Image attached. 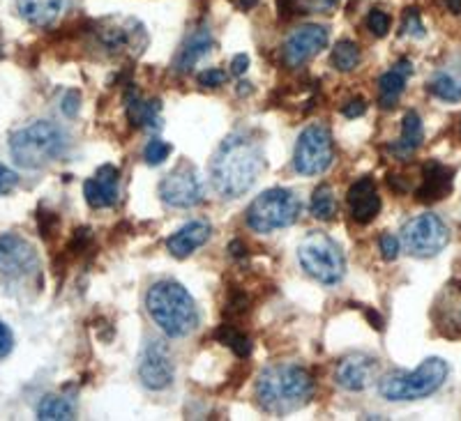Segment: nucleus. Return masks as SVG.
I'll list each match as a JSON object with an SVG mask.
<instances>
[{"instance_id": "obj_1", "label": "nucleus", "mask_w": 461, "mask_h": 421, "mask_svg": "<svg viewBox=\"0 0 461 421\" xmlns=\"http://www.w3.org/2000/svg\"><path fill=\"white\" fill-rule=\"evenodd\" d=\"M266 168L263 150L247 134H230L217 148L210 164V183L221 198H240L257 184Z\"/></svg>"}, {"instance_id": "obj_2", "label": "nucleus", "mask_w": 461, "mask_h": 421, "mask_svg": "<svg viewBox=\"0 0 461 421\" xmlns=\"http://www.w3.org/2000/svg\"><path fill=\"white\" fill-rule=\"evenodd\" d=\"M314 396V378L295 364L267 366L257 380V399L270 415H291Z\"/></svg>"}, {"instance_id": "obj_3", "label": "nucleus", "mask_w": 461, "mask_h": 421, "mask_svg": "<svg viewBox=\"0 0 461 421\" xmlns=\"http://www.w3.org/2000/svg\"><path fill=\"white\" fill-rule=\"evenodd\" d=\"M146 309L152 323L171 338L189 336L199 327L201 316L194 297L178 281L164 279L152 283L146 292Z\"/></svg>"}, {"instance_id": "obj_4", "label": "nucleus", "mask_w": 461, "mask_h": 421, "mask_svg": "<svg viewBox=\"0 0 461 421\" xmlns=\"http://www.w3.org/2000/svg\"><path fill=\"white\" fill-rule=\"evenodd\" d=\"M69 150L65 130L51 120H35L16 130L10 139L12 159L26 171H40L63 159Z\"/></svg>"}, {"instance_id": "obj_5", "label": "nucleus", "mask_w": 461, "mask_h": 421, "mask_svg": "<svg viewBox=\"0 0 461 421\" xmlns=\"http://www.w3.org/2000/svg\"><path fill=\"white\" fill-rule=\"evenodd\" d=\"M450 366L446 359L440 357H427L413 373L406 371H394L381 378L378 382V391L383 399L388 400H420L427 396L436 394L440 387L446 385Z\"/></svg>"}, {"instance_id": "obj_6", "label": "nucleus", "mask_w": 461, "mask_h": 421, "mask_svg": "<svg viewBox=\"0 0 461 421\" xmlns=\"http://www.w3.org/2000/svg\"><path fill=\"white\" fill-rule=\"evenodd\" d=\"M303 212V203L294 192L275 187L267 192L258 193L247 208V226L254 233H275L279 228H288L298 221Z\"/></svg>"}, {"instance_id": "obj_7", "label": "nucleus", "mask_w": 461, "mask_h": 421, "mask_svg": "<svg viewBox=\"0 0 461 421\" xmlns=\"http://www.w3.org/2000/svg\"><path fill=\"white\" fill-rule=\"evenodd\" d=\"M298 260L303 270L323 286H335L346 274V258L341 246L330 235L310 233L300 242Z\"/></svg>"}, {"instance_id": "obj_8", "label": "nucleus", "mask_w": 461, "mask_h": 421, "mask_svg": "<svg viewBox=\"0 0 461 421\" xmlns=\"http://www.w3.org/2000/svg\"><path fill=\"white\" fill-rule=\"evenodd\" d=\"M450 242V230L438 214H418L402 228V245L415 258H434Z\"/></svg>"}, {"instance_id": "obj_9", "label": "nucleus", "mask_w": 461, "mask_h": 421, "mask_svg": "<svg viewBox=\"0 0 461 421\" xmlns=\"http://www.w3.org/2000/svg\"><path fill=\"white\" fill-rule=\"evenodd\" d=\"M335 159V143L328 127L310 125L298 136L294 152V166L300 175L314 177L330 168Z\"/></svg>"}, {"instance_id": "obj_10", "label": "nucleus", "mask_w": 461, "mask_h": 421, "mask_svg": "<svg viewBox=\"0 0 461 421\" xmlns=\"http://www.w3.org/2000/svg\"><path fill=\"white\" fill-rule=\"evenodd\" d=\"M159 198L171 208L189 210L203 203V183L192 164L183 162L159 183Z\"/></svg>"}, {"instance_id": "obj_11", "label": "nucleus", "mask_w": 461, "mask_h": 421, "mask_svg": "<svg viewBox=\"0 0 461 421\" xmlns=\"http://www.w3.org/2000/svg\"><path fill=\"white\" fill-rule=\"evenodd\" d=\"M40 258L26 237L14 233L0 235V279L26 281L37 274Z\"/></svg>"}, {"instance_id": "obj_12", "label": "nucleus", "mask_w": 461, "mask_h": 421, "mask_svg": "<svg viewBox=\"0 0 461 421\" xmlns=\"http://www.w3.org/2000/svg\"><path fill=\"white\" fill-rule=\"evenodd\" d=\"M95 37H97L100 47L113 56L139 53L143 51L139 47H146V32L131 19H104L95 28Z\"/></svg>"}, {"instance_id": "obj_13", "label": "nucleus", "mask_w": 461, "mask_h": 421, "mask_svg": "<svg viewBox=\"0 0 461 421\" xmlns=\"http://www.w3.org/2000/svg\"><path fill=\"white\" fill-rule=\"evenodd\" d=\"M328 42H330V31L325 26L310 23V26L295 28L284 44V63L288 67H303L304 63H310L312 58L319 56L328 47Z\"/></svg>"}, {"instance_id": "obj_14", "label": "nucleus", "mask_w": 461, "mask_h": 421, "mask_svg": "<svg viewBox=\"0 0 461 421\" xmlns=\"http://www.w3.org/2000/svg\"><path fill=\"white\" fill-rule=\"evenodd\" d=\"M173 373L176 371H173V359L168 345L159 341V338L148 341L146 350L141 354V362H139L141 385L150 391H162L173 382Z\"/></svg>"}, {"instance_id": "obj_15", "label": "nucleus", "mask_w": 461, "mask_h": 421, "mask_svg": "<svg viewBox=\"0 0 461 421\" xmlns=\"http://www.w3.org/2000/svg\"><path fill=\"white\" fill-rule=\"evenodd\" d=\"M86 203L93 210L113 208L121 196V168L113 164H104L95 171L93 177H88L84 184Z\"/></svg>"}, {"instance_id": "obj_16", "label": "nucleus", "mask_w": 461, "mask_h": 421, "mask_svg": "<svg viewBox=\"0 0 461 421\" xmlns=\"http://www.w3.org/2000/svg\"><path fill=\"white\" fill-rule=\"evenodd\" d=\"M378 375V362L369 354H348L335 371V382L346 391H362L372 385Z\"/></svg>"}, {"instance_id": "obj_17", "label": "nucleus", "mask_w": 461, "mask_h": 421, "mask_svg": "<svg viewBox=\"0 0 461 421\" xmlns=\"http://www.w3.org/2000/svg\"><path fill=\"white\" fill-rule=\"evenodd\" d=\"M434 323L443 336H461V283L452 281L434 304Z\"/></svg>"}, {"instance_id": "obj_18", "label": "nucleus", "mask_w": 461, "mask_h": 421, "mask_svg": "<svg viewBox=\"0 0 461 421\" xmlns=\"http://www.w3.org/2000/svg\"><path fill=\"white\" fill-rule=\"evenodd\" d=\"M346 201H348V208H351V217L362 226L372 224L378 212H381V196L376 192L374 177L369 175L360 177L356 184H351V189L346 193Z\"/></svg>"}, {"instance_id": "obj_19", "label": "nucleus", "mask_w": 461, "mask_h": 421, "mask_svg": "<svg viewBox=\"0 0 461 421\" xmlns=\"http://www.w3.org/2000/svg\"><path fill=\"white\" fill-rule=\"evenodd\" d=\"M452 183H455V171L443 166L440 162L431 159L422 168V183L415 189V198L420 203H436L443 201L447 193L452 192Z\"/></svg>"}, {"instance_id": "obj_20", "label": "nucleus", "mask_w": 461, "mask_h": 421, "mask_svg": "<svg viewBox=\"0 0 461 421\" xmlns=\"http://www.w3.org/2000/svg\"><path fill=\"white\" fill-rule=\"evenodd\" d=\"M212 44H215V40H212V32H210L208 26L194 28L187 35V40L180 44L176 58H173V69L178 74H189L201 58L208 56Z\"/></svg>"}, {"instance_id": "obj_21", "label": "nucleus", "mask_w": 461, "mask_h": 421, "mask_svg": "<svg viewBox=\"0 0 461 421\" xmlns=\"http://www.w3.org/2000/svg\"><path fill=\"white\" fill-rule=\"evenodd\" d=\"M125 111L127 120L137 130H159L162 127V104L159 99H141V94L134 88L125 93Z\"/></svg>"}, {"instance_id": "obj_22", "label": "nucleus", "mask_w": 461, "mask_h": 421, "mask_svg": "<svg viewBox=\"0 0 461 421\" xmlns=\"http://www.w3.org/2000/svg\"><path fill=\"white\" fill-rule=\"evenodd\" d=\"M210 233H212V228H210L208 221H189L167 239L168 254L176 255V258H187L208 242Z\"/></svg>"}, {"instance_id": "obj_23", "label": "nucleus", "mask_w": 461, "mask_h": 421, "mask_svg": "<svg viewBox=\"0 0 461 421\" xmlns=\"http://www.w3.org/2000/svg\"><path fill=\"white\" fill-rule=\"evenodd\" d=\"M411 74H413V63L411 60H399V63L393 65L390 72L378 78V104L383 109H394L397 106Z\"/></svg>"}, {"instance_id": "obj_24", "label": "nucleus", "mask_w": 461, "mask_h": 421, "mask_svg": "<svg viewBox=\"0 0 461 421\" xmlns=\"http://www.w3.org/2000/svg\"><path fill=\"white\" fill-rule=\"evenodd\" d=\"M65 3L68 0H16V10H19L23 22L44 28L51 26L60 16V12L65 10Z\"/></svg>"}, {"instance_id": "obj_25", "label": "nucleus", "mask_w": 461, "mask_h": 421, "mask_svg": "<svg viewBox=\"0 0 461 421\" xmlns=\"http://www.w3.org/2000/svg\"><path fill=\"white\" fill-rule=\"evenodd\" d=\"M425 140V127H422V120L415 111H409L402 120V134H399V140L394 143L390 150L399 157V159H406L413 152H418V148L422 146Z\"/></svg>"}, {"instance_id": "obj_26", "label": "nucleus", "mask_w": 461, "mask_h": 421, "mask_svg": "<svg viewBox=\"0 0 461 421\" xmlns=\"http://www.w3.org/2000/svg\"><path fill=\"white\" fill-rule=\"evenodd\" d=\"M74 412H77V406H74L72 399L60 394H49L44 396V399L40 400V406H37V419L68 421L74 419Z\"/></svg>"}, {"instance_id": "obj_27", "label": "nucleus", "mask_w": 461, "mask_h": 421, "mask_svg": "<svg viewBox=\"0 0 461 421\" xmlns=\"http://www.w3.org/2000/svg\"><path fill=\"white\" fill-rule=\"evenodd\" d=\"M427 90H429L436 99H440V102H450V104L461 102V81L447 72L436 74L429 84H427Z\"/></svg>"}, {"instance_id": "obj_28", "label": "nucleus", "mask_w": 461, "mask_h": 421, "mask_svg": "<svg viewBox=\"0 0 461 421\" xmlns=\"http://www.w3.org/2000/svg\"><path fill=\"white\" fill-rule=\"evenodd\" d=\"M215 338L221 345H229V348L236 353V357L245 359L252 354V341H249L247 334H242L240 329H236V325H229V323L220 325V329L215 332Z\"/></svg>"}, {"instance_id": "obj_29", "label": "nucleus", "mask_w": 461, "mask_h": 421, "mask_svg": "<svg viewBox=\"0 0 461 421\" xmlns=\"http://www.w3.org/2000/svg\"><path fill=\"white\" fill-rule=\"evenodd\" d=\"M360 47H357L356 42H351V40H341V42L335 44V49H332V67L337 69V72H353V69L360 65Z\"/></svg>"}, {"instance_id": "obj_30", "label": "nucleus", "mask_w": 461, "mask_h": 421, "mask_svg": "<svg viewBox=\"0 0 461 421\" xmlns=\"http://www.w3.org/2000/svg\"><path fill=\"white\" fill-rule=\"evenodd\" d=\"M312 214L319 221H332L337 214V198L330 184H319L312 193Z\"/></svg>"}, {"instance_id": "obj_31", "label": "nucleus", "mask_w": 461, "mask_h": 421, "mask_svg": "<svg viewBox=\"0 0 461 421\" xmlns=\"http://www.w3.org/2000/svg\"><path fill=\"white\" fill-rule=\"evenodd\" d=\"M173 152V148L168 146L167 140L162 139H150L143 148V159H146L148 166H159L168 159V155Z\"/></svg>"}, {"instance_id": "obj_32", "label": "nucleus", "mask_w": 461, "mask_h": 421, "mask_svg": "<svg viewBox=\"0 0 461 421\" xmlns=\"http://www.w3.org/2000/svg\"><path fill=\"white\" fill-rule=\"evenodd\" d=\"M367 31L376 37H385L390 31V16L383 10H372L367 14Z\"/></svg>"}, {"instance_id": "obj_33", "label": "nucleus", "mask_w": 461, "mask_h": 421, "mask_svg": "<svg viewBox=\"0 0 461 421\" xmlns=\"http://www.w3.org/2000/svg\"><path fill=\"white\" fill-rule=\"evenodd\" d=\"M402 32H403V35L415 37V40L425 37V26H422V22H420V12L415 10V7H413V10H406V14H403Z\"/></svg>"}, {"instance_id": "obj_34", "label": "nucleus", "mask_w": 461, "mask_h": 421, "mask_svg": "<svg viewBox=\"0 0 461 421\" xmlns=\"http://www.w3.org/2000/svg\"><path fill=\"white\" fill-rule=\"evenodd\" d=\"M378 246H381L383 260L393 263V260H397L399 249H402V242H399L393 233H385V235H381V242H378Z\"/></svg>"}, {"instance_id": "obj_35", "label": "nucleus", "mask_w": 461, "mask_h": 421, "mask_svg": "<svg viewBox=\"0 0 461 421\" xmlns=\"http://www.w3.org/2000/svg\"><path fill=\"white\" fill-rule=\"evenodd\" d=\"M16 184H19V175L10 166L0 164V196H7V193L14 192Z\"/></svg>"}, {"instance_id": "obj_36", "label": "nucleus", "mask_w": 461, "mask_h": 421, "mask_svg": "<svg viewBox=\"0 0 461 421\" xmlns=\"http://www.w3.org/2000/svg\"><path fill=\"white\" fill-rule=\"evenodd\" d=\"M224 81L226 74L217 67H210L199 74V84L203 85V88H220V85H224Z\"/></svg>"}, {"instance_id": "obj_37", "label": "nucleus", "mask_w": 461, "mask_h": 421, "mask_svg": "<svg viewBox=\"0 0 461 421\" xmlns=\"http://www.w3.org/2000/svg\"><path fill=\"white\" fill-rule=\"evenodd\" d=\"M79 106H81V94L77 90H68L65 97L60 99V111H63L68 118H74V115L79 113Z\"/></svg>"}, {"instance_id": "obj_38", "label": "nucleus", "mask_w": 461, "mask_h": 421, "mask_svg": "<svg viewBox=\"0 0 461 421\" xmlns=\"http://www.w3.org/2000/svg\"><path fill=\"white\" fill-rule=\"evenodd\" d=\"M341 113H344L346 118H351V120L362 118V115L367 113V102H365L362 97L348 99V102L344 104V109H341Z\"/></svg>"}, {"instance_id": "obj_39", "label": "nucleus", "mask_w": 461, "mask_h": 421, "mask_svg": "<svg viewBox=\"0 0 461 421\" xmlns=\"http://www.w3.org/2000/svg\"><path fill=\"white\" fill-rule=\"evenodd\" d=\"M12 350H14V334L0 320V359H5Z\"/></svg>"}, {"instance_id": "obj_40", "label": "nucleus", "mask_w": 461, "mask_h": 421, "mask_svg": "<svg viewBox=\"0 0 461 421\" xmlns=\"http://www.w3.org/2000/svg\"><path fill=\"white\" fill-rule=\"evenodd\" d=\"M249 69V58L245 53H238L233 60H230V74H236V76H242V74Z\"/></svg>"}, {"instance_id": "obj_41", "label": "nucleus", "mask_w": 461, "mask_h": 421, "mask_svg": "<svg viewBox=\"0 0 461 421\" xmlns=\"http://www.w3.org/2000/svg\"><path fill=\"white\" fill-rule=\"evenodd\" d=\"M277 10L279 16L288 19V16H294L300 10V0H277Z\"/></svg>"}, {"instance_id": "obj_42", "label": "nucleus", "mask_w": 461, "mask_h": 421, "mask_svg": "<svg viewBox=\"0 0 461 421\" xmlns=\"http://www.w3.org/2000/svg\"><path fill=\"white\" fill-rule=\"evenodd\" d=\"M365 316H367V320L372 323V327H376L378 332H383V327H385V325H383V318L378 316L376 311H372V309H365Z\"/></svg>"}, {"instance_id": "obj_43", "label": "nucleus", "mask_w": 461, "mask_h": 421, "mask_svg": "<svg viewBox=\"0 0 461 421\" xmlns=\"http://www.w3.org/2000/svg\"><path fill=\"white\" fill-rule=\"evenodd\" d=\"M229 251H230V255H233V258H245L247 255V246L242 245V242H230V246H229Z\"/></svg>"}, {"instance_id": "obj_44", "label": "nucleus", "mask_w": 461, "mask_h": 421, "mask_svg": "<svg viewBox=\"0 0 461 421\" xmlns=\"http://www.w3.org/2000/svg\"><path fill=\"white\" fill-rule=\"evenodd\" d=\"M443 3H446L452 14H461V0H443Z\"/></svg>"}, {"instance_id": "obj_45", "label": "nucleus", "mask_w": 461, "mask_h": 421, "mask_svg": "<svg viewBox=\"0 0 461 421\" xmlns=\"http://www.w3.org/2000/svg\"><path fill=\"white\" fill-rule=\"evenodd\" d=\"M238 94H252V84H247V81H240V84H238Z\"/></svg>"}, {"instance_id": "obj_46", "label": "nucleus", "mask_w": 461, "mask_h": 421, "mask_svg": "<svg viewBox=\"0 0 461 421\" xmlns=\"http://www.w3.org/2000/svg\"><path fill=\"white\" fill-rule=\"evenodd\" d=\"M257 3H258V0H240V5L245 7V10H252V7L257 5Z\"/></svg>"}, {"instance_id": "obj_47", "label": "nucleus", "mask_w": 461, "mask_h": 421, "mask_svg": "<svg viewBox=\"0 0 461 421\" xmlns=\"http://www.w3.org/2000/svg\"><path fill=\"white\" fill-rule=\"evenodd\" d=\"M459 134H461V122H459Z\"/></svg>"}]
</instances>
